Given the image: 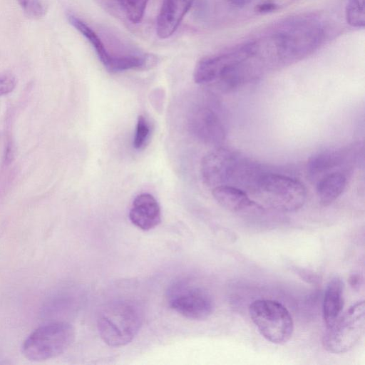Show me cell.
<instances>
[{
	"label": "cell",
	"mask_w": 365,
	"mask_h": 365,
	"mask_svg": "<svg viewBox=\"0 0 365 365\" xmlns=\"http://www.w3.org/2000/svg\"><path fill=\"white\" fill-rule=\"evenodd\" d=\"M143 323L140 306L130 300L109 303L100 312L97 327L103 341L110 346L119 347L130 343Z\"/></svg>",
	"instance_id": "1"
},
{
	"label": "cell",
	"mask_w": 365,
	"mask_h": 365,
	"mask_svg": "<svg viewBox=\"0 0 365 365\" xmlns=\"http://www.w3.org/2000/svg\"><path fill=\"white\" fill-rule=\"evenodd\" d=\"M270 207L282 212H294L305 203L304 185L292 177L263 171L249 190Z\"/></svg>",
	"instance_id": "2"
},
{
	"label": "cell",
	"mask_w": 365,
	"mask_h": 365,
	"mask_svg": "<svg viewBox=\"0 0 365 365\" xmlns=\"http://www.w3.org/2000/svg\"><path fill=\"white\" fill-rule=\"evenodd\" d=\"M75 331L64 322L46 324L36 329L24 341L23 355L33 361H42L58 356L71 345Z\"/></svg>",
	"instance_id": "3"
},
{
	"label": "cell",
	"mask_w": 365,
	"mask_h": 365,
	"mask_svg": "<svg viewBox=\"0 0 365 365\" xmlns=\"http://www.w3.org/2000/svg\"><path fill=\"white\" fill-rule=\"evenodd\" d=\"M249 314L261 335L277 344L287 342L294 331L291 314L281 303L270 299H258L249 307Z\"/></svg>",
	"instance_id": "4"
},
{
	"label": "cell",
	"mask_w": 365,
	"mask_h": 365,
	"mask_svg": "<svg viewBox=\"0 0 365 365\" xmlns=\"http://www.w3.org/2000/svg\"><path fill=\"white\" fill-rule=\"evenodd\" d=\"M322 338L327 351L342 354L354 348L361 339L365 328L364 300L351 306L329 327Z\"/></svg>",
	"instance_id": "5"
},
{
	"label": "cell",
	"mask_w": 365,
	"mask_h": 365,
	"mask_svg": "<svg viewBox=\"0 0 365 365\" xmlns=\"http://www.w3.org/2000/svg\"><path fill=\"white\" fill-rule=\"evenodd\" d=\"M168 300L171 309L192 320L207 319L215 309L213 298L207 290L185 280L170 287Z\"/></svg>",
	"instance_id": "6"
},
{
	"label": "cell",
	"mask_w": 365,
	"mask_h": 365,
	"mask_svg": "<svg viewBox=\"0 0 365 365\" xmlns=\"http://www.w3.org/2000/svg\"><path fill=\"white\" fill-rule=\"evenodd\" d=\"M359 149L356 146L328 148L314 153L307 164V173L312 182L325 175L341 172L346 174L356 161ZM347 175V174H346Z\"/></svg>",
	"instance_id": "7"
},
{
	"label": "cell",
	"mask_w": 365,
	"mask_h": 365,
	"mask_svg": "<svg viewBox=\"0 0 365 365\" xmlns=\"http://www.w3.org/2000/svg\"><path fill=\"white\" fill-rule=\"evenodd\" d=\"M240 156L225 148H216L202 158L200 173L205 184L214 188L231 185Z\"/></svg>",
	"instance_id": "8"
},
{
	"label": "cell",
	"mask_w": 365,
	"mask_h": 365,
	"mask_svg": "<svg viewBox=\"0 0 365 365\" xmlns=\"http://www.w3.org/2000/svg\"><path fill=\"white\" fill-rule=\"evenodd\" d=\"M252 43L246 44L229 53L202 58L194 69L195 82L202 85L215 83L229 68L246 61L252 54Z\"/></svg>",
	"instance_id": "9"
},
{
	"label": "cell",
	"mask_w": 365,
	"mask_h": 365,
	"mask_svg": "<svg viewBox=\"0 0 365 365\" xmlns=\"http://www.w3.org/2000/svg\"><path fill=\"white\" fill-rule=\"evenodd\" d=\"M191 128L205 143L220 145L225 138V130L217 113L210 106L200 105L191 113Z\"/></svg>",
	"instance_id": "10"
},
{
	"label": "cell",
	"mask_w": 365,
	"mask_h": 365,
	"mask_svg": "<svg viewBox=\"0 0 365 365\" xmlns=\"http://www.w3.org/2000/svg\"><path fill=\"white\" fill-rule=\"evenodd\" d=\"M215 200L225 209L237 213H253L264 210L263 207L251 200L246 192L235 186L225 185L212 188Z\"/></svg>",
	"instance_id": "11"
},
{
	"label": "cell",
	"mask_w": 365,
	"mask_h": 365,
	"mask_svg": "<svg viewBox=\"0 0 365 365\" xmlns=\"http://www.w3.org/2000/svg\"><path fill=\"white\" fill-rule=\"evenodd\" d=\"M131 222L143 230H150L161 221L160 205L156 199L149 193H141L133 201L129 212Z\"/></svg>",
	"instance_id": "12"
},
{
	"label": "cell",
	"mask_w": 365,
	"mask_h": 365,
	"mask_svg": "<svg viewBox=\"0 0 365 365\" xmlns=\"http://www.w3.org/2000/svg\"><path fill=\"white\" fill-rule=\"evenodd\" d=\"M194 0H164L156 21V33L165 39L175 31Z\"/></svg>",
	"instance_id": "13"
},
{
	"label": "cell",
	"mask_w": 365,
	"mask_h": 365,
	"mask_svg": "<svg viewBox=\"0 0 365 365\" xmlns=\"http://www.w3.org/2000/svg\"><path fill=\"white\" fill-rule=\"evenodd\" d=\"M344 284L338 277L332 278L325 289L323 301V319L327 327L331 325L341 315L344 304Z\"/></svg>",
	"instance_id": "14"
},
{
	"label": "cell",
	"mask_w": 365,
	"mask_h": 365,
	"mask_svg": "<svg viewBox=\"0 0 365 365\" xmlns=\"http://www.w3.org/2000/svg\"><path fill=\"white\" fill-rule=\"evenodd\" d=\"M347 175L335 172L328 174L316 182V192L319 202L324 206L333 203L344 191Z\"/></svg>",
	"instance_id": "15"
},
{
	"label": "cell",
	"mask_w": 365,
	"mask_h": 365,
	"mask_svg": "<svg viewBox=\"0 0 365 365\" xmlns=\"http://www.w3.org/2000/svg\"><path fill=\"white\" fill-rule=\"evenodd\" d=\"M68 20L89 41L95 49L98 58L106 66L109 62L111 55L108 53L98 34L85 22L73 14L68 15Z\"/></svg>",
	"instance_id": "16"
},
{
	"label": "cell",
	"mask_w": 365,
	"mask_h": 365,
	"mask_svg": "<svg viewBox=\"0 0 365 365\" xmlns=\"http://www.w3.org/2000/svg\"><path fill=\"white\" fill-rule=\"evenodd\" d=\"M364 0H348L346 6L347 23L355 28H364L365 24Z\"/></svg>",
	"instance_id": "17"
},
{
	"label": "cell",
	"mask_w": 365,
	"mask_h": 365,
	"mask_svg": "<svg viewBox=\"0 0 365 365\" xmlns=\"http://www.w3.org/2000/svg\"><path fill=\"white\" fill-rule=\"evenodd\" d=\"M149 0H118L126 17L133 24H137L143 17Z\"/></svg>",
	"instance_id": "18"
},
{
	"label": "cell",
	"mask_w": 365,
	"mask_h": 365,
	"mask_svg": "<svg viewBox=\"0 0 365 365\" xmlns=\"http://www.w3.org/2000/svg\"><path fill=\"white\" fill-rule=\"evenodd\" d=\"M151 133V127L148 119L143 115L138 118L133 145L137 150L143 148L147 144Z\"/></svg>",
	"instance_id": "19"
},
{
	"label": "cell",
	"mask_w": 365,
	"mask_h": 365,
	"mask_svg": "<svg viewBox=\"0 0 365 365\" xmlns=\"http://www.w3.org/2000/svg\"><path fill=\"white\" fill-rule=\"evenodd\" d=\"M24 14L33 19L43 18L48 10L45 0H17Z\"/></svg>",
	"instance_id": "20"
},
{
	"label": "cell",
	"mask_w": 365,
	"mask_h": 365,
	"mask_svg": "<svg viewBox=\"0 0 365 365\" xmlns=\"http://www.w3.org/2000/svg\"><path fill=\"white\" fill-rule=\"evenodd\" d=\"M16 86V78L11 74L0 76V96L6 95L15 88Z\"/></svg>",
	"instance_id": "21"
},
{
	"label": "cell",
	"mask_w": 365,
	"mask_h": 365,
	"mask_svg": "<svg viewBox=\"0 0 365 365\" xmlns=\"http://www.w3.org/2000/svg\"><path fill=\"white\" fill-rule=\"evenodd\" d=\"M279 8L277 4L273 3H263L255 6V11L260 13L269 12L275 11Z\"/></svg>",
	"instance_id": "22"
},
{
	"label": "cell",
	"mask_w": 365,
	"mask_h": 365,
	"mask_svg": "<svg viewBox=\"0 0 365 365\" xmlns=\"http://www.w3.org/2000/svg\"><path fill=\"white\" fill-rule=\"evenodd\" d=\"M230 6L235 8H243L249 5L252 0H225Z\"/></svg>",
	"instance_id": "23"
},
{
	"label": "cell",
	"mask_w": 365,
	"mask_h": 365,
	"mask_svg": "<svg viewBox=\"0 0 365 365\" xmlns=\"http://www.w3.org/2000/svg\"><path fill=\"white\" fill-rule=\"evenodd\" d=\"M361 280L360 276L353 274L350 278V284L354 288H356V287H359L361 284Z\"/></svg>",
	"instance_id": "24"
}]
</instances>
